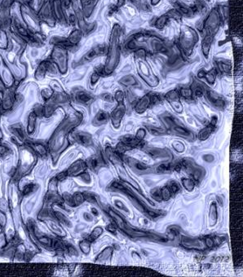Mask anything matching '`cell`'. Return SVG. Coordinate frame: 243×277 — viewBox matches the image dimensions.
Returning <instances> with one entry per match:
<instances>
[{
    "instance_id": "6da1fadb",
    "label": "cell",
    "mask_w": 243,
    "mask_h": 277,
    "mask_svg": "<svg viewBox=\"0 0 243 277\" xmlns=\"http://www.w3.org/2000/svg\"><path fill=\"white\" fill-rule=\"evenodd\" d=\"M121 35L122 31L119 25H116L111 32L109 43L107 49V58L104 67V72L110 74L118 67L121 57Z\"/></svg>"
},
{
    "instance_id": "7a4b0ae2",
    "label": "cell",
    "mask_w": 243,
    "mask_h": 277,
    "mask_svg": "<svg viewBox=\"0 0 243 277\" xmlns=\"http://www.w3.org/2000/svg\"><path fill=\"white\" fill-rule=\"evenodd\" d=\"M199 40V36L190 27L183 25L179 37V47L184 56H189Z\"/></svg>"
},
{
    "instance_id": "3957f363",
    "label": "cell",
    "mask_w": 243,
    "mask_h": 277,
    "mask_svg": "<svg viewBox=\"0 0 243 277\" xmlns=\"http://www.w3.org/2000/svg\"><path fill=\"white\" fill-rule=\"evenodd\" d=\"M135 64L138 74L142 80L150 87H155L159 84V79L153 72L150 65L145 61V58L136 57Z\"/></svg>"
},
{
    "instance_id": "277c9868",
    "label": "cell",
    "mask_w": 243,
    "mask_h": 277,
    "mask_svg": "<svg viewBox=\"0 0 243 277\" xmlns=\"http://www.w3.org/2000/svg\"><path fill=\"white\" fill-rule=\"evenodd\" d=\"M162 121L166 126V127L167 128V130L172 131L174 134L179 136H182L184 138H193V134L187 128L184 127V125L177 118L171 115H164L162 117Z\"/></svg>"
},
{
    "instance_id": "5b68a950",
    "label": "cell",
    "mask_w": 243,
    "mask_h": 277,
    "mask_svg": "<svg viewBox=\"0 0 243 277\" xmlns=\"http://www.w3.org/2000/svg\"><path fill=\"white\" fill-rule=\"evenodd\" d=\"M165 98L175 112H179V113L182 112L183 106L180 102V96H179L178 91H175V90L170 91L166 94Z\"/></svg>"
},
{
    "instance_id": "8992f818",
    "label": "cell",
    "mask_w": 243,
    "mask_h": 277,
    "mask_svg": "<svg viewBox=\"0 0 243 277\" xmlns=\"http://www.w3.org/2000/svg\"><path fill=\"white\" fill-rule=\"evenodd\" d=\"M125 112H126V106L124 103H118V106L114 108L110 115V118L114 127L118 128L120 126L123 117H124Z\"/></svg>"
},
{
    "instance_id": "52a82bcc",
    "label": "cell",
    "mask_w": 243,
    "mask_h": 277,
    "mask_svg": "<svg viewBox=\"0 0 243 277\" xmlns=\"http://www.w3.org/2000/svg\"><path fill=\"white\" fill-rule=\"evenodd\" d=\"M203 95L206 96L207 100L216 108H223L225 107V100L215 91H211L210 89H206V91L203 90Z\"/></svg>"
},
{
    "instance_id": "ba28073f",
    "label": "cell",
    "mask_w": 243,
    "mask_h": 277,
    "mask_svg": "<svg viewBox=\"0 0 243 277\" xmlns=\"http://www.w3.org/2000/svg\"><path fill=\"white\" fill-rule=\"evenodd\" d=\"M152 103V96L151 94L145 95L143 97L136 102L134 107V110L137 113H143L148 109V108L150 106Z\"/></svg>"
},
{
    "instance_id": "9c48e42d",
    "label": "cell",
    "mask_w": 243,
    "mask_h": 277,
    "mask_svg": "<svg viewBox=\"0 0 243 277\" xmlns=\"http://www.w3.org/2000/svg\"><path fill=\"white\" fill-rule=\"evenodd\" d=\"M216 15L217 14H211V16L209 17L207 23H206V25L207 34H210L211 36H214L215 33L217 32V30L219 29L220 21H219Z\"/></svg>"
},
{
    "instance_id": "30bf717a",
    "label": "cell",
    "mask_w": 243,
    "mask_h": 277,
    "mask_svg": "<svg viewBox=\"0 0 243 277\" xmlns=\"http://www.w3.org/2000/svg\"><path fill=\"white\" fill-rule=\"evenodd\" d=\"M212 42H213V36H211L210 34H206L201 41V52L206 58H207L210 54Z\"/></svg>"
},
{
    "instance_id": "8fae6325",
    "label": "cell",
    "mask_w": 243,
    "mask_h": 277,
    "mask_svg": "<svg viewBox=\"0 0 243 277\" xmlns=\"http://www.w3.org/2000/svg\"><path fill=\"white\" fill-rule=\"evenodd\" d=\"M182 245L184 247H187L189 249H198V250H203L205 248V242L198 239H186L182 241Z\"/></svg>"
},
{
    "instance_id": "7c38bea8",
    "label": "cell",
    "mask_w": 243,
    "mask_h": 277,
    "mask_svg": "<svg viewBox=\"0 0 243 277\" xmlns=\"http://www.w3.org/2000/svg\"><path fill=\"white\" fill-rule=\"evenodd\" d=\"M118 82L124 86H134L138 85V82L135 78V76L131 74L125 75L123 77H122L119 79Z\"/></svg>"
},
{
    "instance_id": "4fadbf2b",
    "label": "cell",
    "mask_w": 243,
    "mask_h": 277,
    "mask_svg": "<svg viewBox=\"0 0 243 277\" xmlns=\"http://www.w3.org/2000/svg\"><path fill=\"white\" fill-rule=\"evenodd\" d=\"M231 64L229 62L226 61H217V69L216 70L219 71L223 74H228L231 72Z\"/></svg>"
},
{
    "instance_id": "5bb4252c",
    "label": "cell",
    "mask_w": 243,
    "mask_h": 277,
    "mask_svg": "<svg viewBox=\"0 0 243 277\" xmlns=\"http://www.w3.org/2000/svg\"><path fill=\"white\" fill-rule=\"evenodd\" d=\"M217 70L216 69H212L209 71H206L204 72V74H203V78H205L206 82L210 84V85H213L215 83L216 79V76H217Z\"/></svg>"
},
{
    "instance_id": "9a60e30c",
    "label": "cell",
    "mask_w": 243,
    "mask_h": 277,
    "mask_svg": "<svg viewBox=\"0 0 243 277\" xmlns=\"http://www.w3.org/2000/svg\"><path fill=\"white\" fill-rule=\"evenodd\" d=\"M209 219H210V224H211V226L216 225V223H217V219H218L216 203H212L211 204V208H210V213H209Z\"/></svg>"
},
{
    "instance_id": "2e32d148",
    "label": "cell",
    "mask_w": 243,
    "mask_h": 277,
    "mask_svg": "<svg viewBox=\"0 0 243 277\" xmlns=\"http://www.w3.org/2000/svg\"><path fill=\"white\" fill-rule=\"evenodd\" d=\"M108 119H109V115L107 112H104V111H100L95 117V123L98 124V125H102V124L107 122Z\"/></svg>"
},
{
    "instance_id": "e0dca14e",
    "label": "cell",
    "mask_w": 243,
    "mask_h": 277,
    "mask_svg": "<svg viewBox=\"0 0 243 277\" xmlns=\"http://www.w3.org/2000/svg\"><path fill=\"white\" fill-rule=\"evenodd\" d=\"M216 125H213V124H210L208 125L206 127H205L204 129H202L200 131L199 133V138L201 139V140H205L206 138H208L210 136V134H211V132L213 131V129H214V126Z\"/></svg>"
},
{
    "instance_id": "ac0fdd59",
    "label": "cell",
    "mask_w": 243,
    "mask_h": 277,
    "mask_svg": "<svg viewBox=\"0 0 243 277\" xmlns=\"http://www.w3.org/2000/svg\"><path fill=\"white\" fill-rule=\"evenodd\" d=\"M76 138L77 140L82 144H84V145H89V144L92 143V138H91V136L87 134H84V133H79L78 134L76 135Z\"/></svg>"
},
{
    "instance_id": "d6986e66",
    "label": "cell",
    "mask_w": 243,
    "mask_h": 277,
    "mask_svg": "<svg viewBox=\"0 0 243 277\" xmlns=\"http://www.w3.org/2000/svg\"><path fill=\"white\" fill-rule=\"evenodd\" d=\"M84 167H85V165L82 161H78L71 166L70 169V172L72 175H76L82 171L84 169Z\"/></svg>"
},
{
    "instance_id": "ffe728a7",
    "label": "cell",
    "mask_w": 243,
    "mask_h": 277,
    "mask_svg": "<svg viewBox=\"0 0 243 277\" xmlns=\"http://www.w3.org/2000/svg\"><path fill=\"white\" fill-rule=\"evenodd\" d=\"M132 149H133V148H132L131 146H130V145H128V144H125V143L122 142V141L117 144V146H116V150H117V152L119 153H124L125 152L129 151V150Z\"/></svg>"
},
{
    "instance_id": "44dd1931",
    "label": "cell",
    "mask_w": 243,
    "mask_h": 277,
    "mask_svg": "<svg viewBox=\"0 0 243 277\" xmlns=\"http://www.w3.org/2000/svg\"><path fill=\"white\" fill-rule=\"evenodd\" d=\"M109 214L111 215V217L114 219V220L115 221V223H116L118 224V226H119V227H124V222H123V220L122 219V218L119 216L118 214H117V213H115L114 211H113V210H109Z\"/></svg>"
},
{
    "instance_id": "7402d4cb",
    "label": "cell",
    "mask_w": 243,
    "mask_h": 277,
    "mask_svg": "<svg viewBox=\"0 0 243 277\" xmlns=\"http://www.w3.org/2000/svg\"><path fill=\"white\" fill-rule=\"evenodd\" d=\"M182 183H183V185H184V187L188 190V191H193V188H194V187H195V184H194V183H193V181L192 180V179H182Z\"/></svg>"
},
{
    "instance_id": "603a6c76",
    "label": "cell",
    "mask_w": 243,
    "mask_h": 277,
    "mask_svg": "<svg viewBox=\"0 0 243 277\" xmlns=\"http://www.w3.org/2000/svg\"><path fill=\"white\" fill-rule=\"evenodd\" d=\"M179 96H183L184 98H191L193 96V92L190 87H185V88H181L179 91Z\"/></svg>"
},
{
    "instance_id": "cb8c5ba5",
    "label": "cell",
    "mask_w": 243,
    "mask_h": 277,
    "mask_svg": "<svg viewBox=\"0 0 243 277\" xmlns=\"http://www.w3.org/2000/svg\"><path fill=\"white\" fill-rule=\"evenodd\" d=\"M148 130L152 134H154V135H162V134H166V130H162L161 128H157V127H154V126H149L148 127Z\"/></svg>"
},
{
    "instance_id": "d4e9b609",
    "label": "cell",
    "mask_w": 243,
    "mask_h": 277,
    "mask_svg": "<svg viewBox=\"0 0 243 277\" xmlns=\"http://www.w3.org/2000/svg\"><path fill=\"white\" fill-rule=\"evenodd\" d=\"M190 88L193 92V96L197 97H201L203 96V88L200 86H195V87H190Z\"/></svg>"
},
{
    "instance_id": "484cf974",
    "label": "cell",
    "mask_w": 243,
    "mask_h": 277,
    "mask_svg": "<svg viewBox=\"0 0 243 277\" xmlns=\"http://www.w3.org/2000/svg\"><path fill=\"white\" fill-rule=\"evenodd\" d=\"M124 98H125V94L124 92L123 91H117L115 92V95H114V100L118 103H123L124 101Z\"/></svg>"
},
{
    "instance_id": "4316f807",
    "label": "cell",
    "mask_w": 243,
    "mask_h": 277,
    "mask_svg": "<svg viewBox=\"0 0 243 277\" xmlns=\"http://www.w3.org/2000/svg\"><path fill=\"white\" fill-rule=\"evenodd\" d=\"M161 196H162V199L164 201H168L171 196V192H170L169 188L167 187H163L161 191Z\"/></svg>"
},
{
    "instance_id": "83f0119b",
    "label": "cell",
    "mask_w": 243,
    "mask_h": 277,
    "mask_svg": "<svg viewBox=\"0 0 243 277\" xmlns=\"http://www.w3.org/2000/svg\"><path fill=\"white\" fill-rule=\"evenodd\" d=\"M172 146H173V148L175 149V150H176V151L179 152V153H182V152H184V149H185V147H184V144H183V143H181V142H179V141H175V142H173Z\"/></svg>"
},
{
    "instance_id": "f1b7e54d",
    "label": "cell",
    "mask_w": 243,
    "mask_h": 277,
    "mask_svg": "<svg viewBox=\"0 0 243 277\" xmlns=\"http://www.w3.org/2000/svg\"><path fill=\"white\" fill-rule=\"evenodd\" d=\"M80 248L84 254H88L90 251V243L86 240H83L80 243Z\"/></svg>"
},
{
    "instance_id": "f546056e",
    "label": "cell",
    "mask_w": 243,
    "mask_h": 277,
    "mask_svg": "<svg viewBox=\"0 0 243 277\" xmlns=\"http://www.w3.org/2000/svg\"><path fill=\"white\" fill-rule=\"evenodd\" d=\"M102 232H103V229L101 228V227H96L95 229L93 230V232H92V234H91V238H92V240H95V239H96L97 237H99L100 235L102 234Z\"/></svg>"
},
{
    "instance_id": "4dcf8cb0",
    "label": "cell",
    "mask_w": 243,
    "mask_h": 277,
    "mask_svg": "<svg viewBox=\"0 0 243 277\" xmlns=\"http://www.w3.org/2000/svg\"><path fill=\"white\" fill-rule=\"evenodd\" d=\"M145 135H146V130H145V129L141 128V129H139V130H137V132H136V134H135V137L137 140L141 141V140H143V139H144V138L145 137Z\"/></svg>"
},
{
    "instance_id": "1f68e13d",
    "label": "cell",
    "mask_w": 243,
    "mask_h": 277,
    "mask_svg": "<svg viewBox=\"0 0 243 277\" xmlns=\"http://www.w3.org/2000/svg\"><path fill=\"white\" fill-rule=\"evenodd\" d=\"M74 203L75 202V205H79V204H82L83 202L84 201V197L82 195L81 193H76L75 195L74 196Z\"/></svg>"
},
{
    "instance_id": "d6a6232c",
    "label": "cell",
    "mask_w": 243,
    "mask_h": 277,
    "mask_svg": "<svg viewBox=\"0 0 243 277\" xmlns=\"http://www.w3.org/2000/svg\"><path fill=\"white\" fill-rule=\"evenodd\" d=\"M78 100L80 102H82V103H86V102H88L91 100V97L86 93H80L78 96Z\"/></svg>"
},
{
    "instance_id": "836d02e7",
    "label": "cell",
    "mask_w": 243,
    "mask_h": 277,
    "mask_svg": "<svg viewBox=\"0 0 243 277\" xmlns=\"http://www.w3.org/2000/svg\"><path fill=\"white\" fill-rule=\"evenodd\" d=\"M135 165V167L136 170H139V171H146L148 169V166L145 165V164L141 163V162H139V161H136V163L134 164Z\"/></svg>"
},
{
    "instance_id": "e575fe53",
    "label": "cell",
    "mask_w": 243,
    "mask_h": 277,
    "mask_svg": "<svg viewBox=\"0 0 243 277\" xmlns=\"http://www.w3.org/2000/svg\"><path fill=\"white\" fill-rule=\"evenodd\" d=\"M169 190H170V192H173V193H175V192H176L178 190H179V186L178 184L176 183H175V182H173L172 183H171L170 184V187H169Z\"/></svg>"
},
{
    "instance_id": "d590c367",
    "label": "cell",
    "mask_w": 243,
    "mask_h": 277,
    "mask_svg": "<svg viewBox=\"0 0 243 277\" xmlns=\"http://www.w3.org/2000/svg\"><path fill=\"white\" fill-rule=\"evenodd\" d=\"M152 197H153L156 201H162V196H161V191L155 190L152 192Z\"/></svg>"
},
{
    "instance_id": "8d00e7d4",
    "label": "cell",
    "mask_w": 243,
    "mask_h": 277,
    "mask_svg": "<svg viewBox=\"0 0 243 277\" xmlns=\"http://www.w3.org/2000/svg\"><path fill=\"white\" fill-rule=\"evenodd\" d=\"M102 97H103V100L107 102H110V103H112V102H114V98L113 97V96H112V95H110V94H108V93L103 95Z\"/></svg>"
},
{
    "instance_id": "74e56055",
    "label": "cell",
    "mask_w": 243,
    "mask_h": 277,
    "mask_svg": "<svg viewBox=\"0 0 243 277\" xmlns=\"http://www.w3.org/2000/svg\"><path fill=\"white\" fill-rule=\"evenodd\" d=\"M166 20H165V18H164V16H162V17H161V19H160V21H158L157 22V27L159 29H162V27L164 26V25H165V23H166Z\"/></svg>"
},
{
    "instance_id": "f35d334b",
    "label": "cell",
    "mask_w": 243,
    "mask_h": 277,
    "mask_svg": "<svg viewBox=\"0 0 243 277\" xmlns=\"http://www.w3.org/2000/svg\"><path fill=\"white\" fill-rule=\"evenodd\" d=\"M205 245L208 248H211L213 246V245H214V241H213V240L211 238H206L205 240Z\"/></svg>"
},
{
    "instance_id": "ab89813d",
    "label": "cell",
    "mask_w": 243,
    "mask_h": 277,
    "mask_svg": "<svg viewBox=\"0 0 243 277\" xmlns=\"http://www.w3.org/2000/svg\"><path fill=\"white\" fill-rule=\"evenodd\" d=\"M32 189H33L32 184H29V185H27V186L25 187V188H24V193H25V194H27V193H29V192H32Z\"/></svg>"
},
{
    "instance_id": "60d3db41",
    "label": "cell",
    "mask_w": 243,
    "mask_h": 277,
    "mask_svg": "<svg viewBox=\"0 0 243 277\" xmlns=\"http://www.w3.org/2000/svg\"><path fill=\"white\" fill-rule=\"evenodd\" d=\"M203 159L206 161H208V162H211L212 161H214V157L211 154H207L203 157Z\"/></svg>"
},
{
    "instance_id": "b9f144b4",
    "label": "cell",
    "mask_w": 243,
    "mask_h": 277,
    "mask_svg": "<svg viewBox=\"0 0 243 277\" xmlns=\"http://www.w3.org/2000/svg\"><path fill=\"white\" fill-rule=\"evenodd\" d=\"M39 240H40V242H42L43 244L46 245H50V243H51V240H49L48 238H47V237H43V238H41Z\"/></svg>"
},
{
    "instance_id": "7bdbcfd3",
    "label": "cell",
    "mask_w": 243,
    "mask_h": 277,
    "mask_svg": "<svg viewBox=\"0 0 243 277\" xmlns=\"http://www.w3.org/2000/svg\"><path fill=\"white\" fill-rule=\"evenodd\" d=\"M99 78H100V75L98 74H96V73H95L94 74L92 75V83H96V82L98 81V79H99Z\"/></svg>"
},
{
    "instance_id": "ee69618b",
    "label": "cell",
    "mask_w": 243,
    "mask_h": 277,
    "mask_svg": "<svg viewBox=\"0 0 243 277\" xmlns=\"http://www.w3.org/2000/svg\"><path fill=\"white\" fill-rule=\"evenodd\" d=\"M167 236L169 237V239H170V240H174V239H175V232L173 230H171V231H170V232H168Z\"/></svg>"
},
{
    "instance_id": "f6af8a7d",
    "label": "cell",
    "mask_w": 243,
    "mask_h": 277,
    "mask_svg": "<svg viewBox=\"0 0 243 277\" xmlns=\"http://www.w3.org/2000/svg\"><path fill=\"white\" fill-rule=\"evenodd\" d=\"M112 186L114 187V188H118V189H124V187L123 186L122 184H120L119 183H117V182H114Z\"/></svg>"
},
{
    "instance_id": "bcb514c9",
    "label": "cell",
    "mask_w": 243,
    "mask_h": 277,
    "mask_svg": "<svg viewBox=\"0 0 243 277\" xmlns=\"http://www.w3.org/2000/svg\"><path fill=\"white\" fill-rule=\"evenodd\" d=\"M80 176H82V179H83L84 181H86V182L90 181V177H89V175H88V174L85 173V174L81 175Z\"/></svg>"
},
{
    "instance_id": "7dc6e473",
    "label": "cell",
    "mask_w": 243,
    "mask_h": 277,
    "mask_svg": "<svg viewBox=\"0 0 243 277\" xmlns=\"http://www.w3.org/2000/svg\"><path fill=\"white\" fill-rule=\"evenodd\" d=\"M66 175H67V173H66V172H62V173H60V175H58L57 178H58L59 179H62L65 178V176Z\"/></svg>"
},
{
    "instance_id": "c3c4849f",
    "label": "cell",
    "mask_w": 243,
    "mask_h": 277,
    "mask_svg": "<svg viewBox=\"0 0 243 277\" xmlns=\"http://www.w3.org/2000/svg\"><path fill=\"white\" fill-rule=\"evenodd\" d=\"M115 229H116V228H115V227H114V224H113V223L110 224V225H109V226L108 227V230L111 231L112 232H114V231H115Z\"/></svg>"
},
{
    "instance_id": "681fc988",
    "label": "cell",
    "mask_w": 243,
    "mask_h": 277,
    "mask_svg": "<svg viewBox=\"0 0 243 277\" xmlns=\"http://www.w3.org/2000/svg\"><path fill=\"white\" fill-rule=\"evenodd\" d=\"M84 215H85V219H87V220H89V221H91V220H92V217H90V216H89V215H90L89 213H85Z\"/></svg>"
},
{
    "instance_id": "f907efd6",
    "label": "cell",
    "mask_w": 243,
    "mask_h": 277,
    "mask_svg": "<svg viewBox=\"0 0 243 277\" xmlns=\"http://www.w3.org/2000/svg\"><path fill=\"white\" fill-rule=\"evenodd\" d=\"M92 213H94L95 215H97L98 214V212L96 210V209H92Z\"/></svg>"
}]
</instances>
